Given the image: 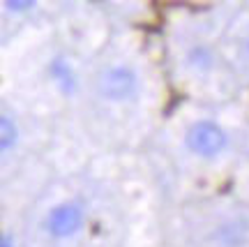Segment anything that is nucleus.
<instances>
[{
    "label": "nucleus",
    "mask_w": 249,
    "mask_h": 247,
    "mask_svg": "<svg viewBox=\"0 0 249 247\" xmlns=\"http://www.w3.org/2000/svg\"><path fill=\"white\" fill-rule=\"evenodd\" d=\"M5 7H9V9H17V12H21V9H30V7H33V2H30V0H26V2H17V0H7V2H5Z\"/></svg>",
    "instance_id": "5"
},
{
    "label": "nucleus",
    "mask_w": 249,
    "mask_h": 247,
    "mask_svg": "<svg viewBox=\"0 0 249 247\" xmlns=\"http://www.w3.org/2000/svg\"><path fill=\"white\" fill-rule=\"evenodd\" d=\"M187 146H189L192 152L201 155V157H214L226 146V134L214 123H210V120H201V123L189 127Z\"/></svg>",
    "instance_id": "1"
},
{
    "label": "nucleus",
    "mask_w": 249,
    "mask_h": 247,
    "mask_svg": "<svg viewBox=\"0 0 249 247\" xmlns=\"http://www.w3.org/2000/svg\"><path fill=\"white\" fill-rule=\"evenodd\" d=\"M134 88H136V76L127 67H113V70L104 72L102 79H99V93L104 97L113 99V102L129 97Z\"/></svg>",
    "instance_id": "3"
},
{
    "label": "nucleus",
    "mask_w": 249,
    "mask_h": 247,
    "mask_svg": "<svg viewBox=\"0 0 249 247\" xmlns=\"http://www.w3.org/2000/svg\"><path fill=\"white\" fill-rule=\"evenodd\" d=\"M2 247H12V238L9 236H2Z\"/></svg>",
    "instance_id": "6"
},
{
    "label": "nucleus",
    "mask_w": 249,
    "mask_h": 247,
    "mask_svg": "<svg viewBox=\"0 0 249 247\" xmlns=\"http://www.w3.org/2000/svg\"><path fill=\"white\" fill-rule=\"evenodd\" d=\"M81 222H83V212L79 206L74 203H60L46 217V229L55 238H70L79 231Z\"/></svg>",
    "instance_id": "2"
},
{
    "label": "nucleus",
    "mask_w": 249,
    "mask_h": 247,
    "mask_svg": "<svg viewBox=\"0 0 249 247\" xmlns=\"http://www.w3.org/2000/svg\"><path fill=\"white\" fill-rule=\"evenodd\" d=\"M0 132H2V150H9L14 143H17V127L12 123L9 115H2L0 118Z\"/></svg>",
    "instance_id": "4"
}]
</instances>
